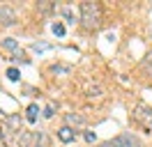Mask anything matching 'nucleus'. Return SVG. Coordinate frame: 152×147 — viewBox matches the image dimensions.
<instances>
[{
  "label": "nucleus",
  "instance_id": "1",
  "mask_svg": "<svg viewBox=\"0 0 152 147\" xmlns=\"http://www.w3.org/2000/svg\"><path fill=\"white\" fill-rule=\"evenodd\" d=\"M78 14H81V25L86 30H97L102 25V21H104V7H102V2H92V0L81 2L78 5Z\"/></svg>",
  "mask_w": 152,
  "mask_h": 147
},
{
  "label": "nucleus",
  "instance_id": "2",
  "mask_svg": "<svg viewBox=\"0 0 152 147\" xmlns=\"http://www.w3.org/2000/svg\"><path fill=\"white\" fill-rule=\"evenodd\" d=\"M132 119H134V122H136L141 129H145L148 133H152V108H150V106L138 103V106L134 108V113H132Z\"/></svg>",
  "mask_w": 152,
  "mask_h": 147
},
{
  "label": "nucleus",
  "instance_id": "3",
  "mask_svg": "<svg viewBox=\"0 0 152 147\" xmlns=\"http://www.w3.org/2000/svg\"><path fill=\"white\" fill-rule=\"evenodd\" d=\"M99 147H141V143H138V138L134 136V133H120V136L102 143Z\"/></svg>",
  "mask_w": 152,
  "mask_h": 147
},
{
  "label": "nucleus",
  "instance_id": "4",
  "mask_svg": "<svg viewBox=\"0 0 152 147\" xmlns=\"http://www.w3.org/2000/svg\"><path fill=\"white\" fill-rule=\"evenodd\" d=\"M2 127H5L7 133H14V136L19 138L21 131H23V119L16 113H7V115H2Z\"/></svg>",
  "mask_w": 152,
  "mask_h": 147
},
{
  "label": "nucleus",
  "instance_id": "5",
  "mask_svg": "<svg viewBox=\"0 0 152 147\" xmlns=\"http://www.w3.org/2000/svg\"><path fill=\"white\" fill-rule=\"evenodd\" d=\"M39 136L37 131H21V136L16 138V147H39Z\"/></svg>",
  "mask_w": 152,
  "mask_h": 147
},
{
  "label": "nucleus",
  "instance_id": "6",
  "mask_svg": "<svg viewBox=\"0 0 152 147\" xmlns=\"http://www.w3.org/2000/svg\"><path fill=\"white\" fill-rule=\"evenodd\" d=\"M16 23V12L10 7V5H0V25L10 28Z\"/></svg>",
  "mask_w": 152,
  "mask_h": 147
},
{
  "label": "nucleus",
  "instance_id": "7",
  "mask_svg": "<svg viewBox=\"0 0 152 147\" xmlns=\"http://www.w3.org/2000/svg\"><path fill=\"white\" fill-rule=\"evenodd\" d=\"M65 127L69 129H83L86 127V117L81 115V113H65Z\"/></svg>",
  "mask_w": 152,
  "mask_h": 147
},
{
  "label": "nucleus",
  "instance_id": "8",
  "mask_svg": "<svg viewBox=\"0 0 152 147\" xmlns=\"http://www.w3.org/2000/svg\"><path fill=\"white\" fill-rule=\"evenodd\" d=\"M58 138H60L62 143H74L76 140V131L69 129V127H60L58 129Z\"/></svg>",
  "mask_w": 152,
  "mask_h": 147
},
{
  "label": "nucleus",
  "instance_id": "9",
  "mask_svg": "<svg viewBox=\"0 0 152 147\" xmlns=\"http://www.w3.org/2000/svg\"><path fill=\"white\" fill-rule=\"evenodd\" d=\"M37 115H39V106L37 103H30L28 108H26V119H28L30 124H35V122H37Z\"/></svg>",
  "mask_w": 152,
  "mask_h": 147
},
{
  "label": "nucleus",
  "instance_id": "10",
  "mask_svg": "<svg viewBox=\"0 0 152 147\" xmlns=\"http://www.w3.org/2000/svg\"><path fill=\"white\" fill-rule=\"evenodd\" d=\"M0 48H5V51H19V41L14 37H5L0 41Z\"/></svg>",
  "mask_w": 152,
  "mask_h": 147
},
{
  "label": "nucleus",
  "instance_id": "11",
  "mask_svg": "<svg viewBox=\"0 0 152 147\" xmlns=\"http://www.w3.org/2000/svg\"><path fill=\"white\" fill-rule=\"evenodd\" d=\"M102 97H104V90H102V87H88V99H102Z\"/></svg>",
  "mask_w": 152,
  "mask_h": 147
},
{
  "label": "nucleus",
  "instance_id": "12",
  "mask_svg": "<svg viewBox=\"0 0 152 147\" xmlns=\"http://www.w3.org/2000/svg\"><path fill=\"white\" fill-rule=\"evenodd\" d=\"M141 67H143V69H145V74H150V76H152V53H148V55H145V57H143Z\"/></svg>",
  "mask_w": 152,
  "mask_h": 147
},
{
  "label": "nucleus",
  "instance_id": "13",
  "mask_svg": "<svg viewBox=\"0 0 152 147\" xmlns=\"http://www.w3.org/2000/svg\"><path fill=\"white\" fill-rule=\"evenodd\" d=\"M51 71H53V74H69L72 69H69L67 64H53V67H51Z\"/></svg>",
  "mask_w": 152,
  "mask_h": 147
},
{
  "label": "nucleus",
  "instance_id": "14",
  "mask_svg": "<svg viewBox=\"0 0 152 147\" xmlns=\"http://www.w3.org/2000/svg\"><path fill=\"white\" fill-rule=\"evenodd\" d=\"M19 69H16V67H10V69H7V78H10V81H19Z\"/></svg>",
  "mask_w": 152,
  "mask_h": 147
},
{
  "label": "nucleus",
  "instance_id": "15",
  "mask_svg": "<svg viewBox=\"0 0 152 147\" xmlns=\"http://www.w3.org/2000/svg\"><path fill=\"white\" fill-rule=\"evenodd\" d=\"M53 35L62 37L65 35V25H62V23H53Z\"/></svg>",
  "mask_w": 152,
  "mask_h": 147
},
{
  "label": "nucleus",
  "instance_id": "16",
  "mask_svg": "<svg viewBox=\"0 0 152 147\" xmlns=\"http://www.w3.org/2000/svg\"><path fill=\"white\" fill-rule=\"evenodd\" d=\"M53 115H56V106H53V103H48L46 108H44V117H53Z\"/></svg>",
  "mask_w": 152,
  "mask_h": 147
},
{
  "label": "nucleus",
  "instance_id": "17",
  "mask_svg": "<svg viewBox=\"0 0 152 147\" xmlns=\"http://www.w3.org/2000/svg\"><path fill=\"white\" fill-rule=\"evenodd\" d=\"M86 143H95V133L92 131H86Z\"/></svg>",
  "mask_w": 152,
  "mask_h": 147
},
{
  "label": "nucleus",
  "instance_id": "18",
  "mask_svg": "<svg viewBox=\"0 0 152 147\" xmlns=\"http://www.w3.org/2000/svg\"><path fill=\"white\" fill-rule=\"evenodd\" d=\"M32 48H35V51H46V48H48V44H35Z\"/></svg>",
  "mask_w": 152,
  "mask_h": 147
},
{
  "label": "nucleus",
  "instance_id": "19",
  "mask_svg": "<svg viewBox=\"0 0 152 147\" xmlns=\"http://www.w3.org/2000/svg\"><path fill=\"white\" fill-rule=\"evenodd\" d=\"M39 9H42V12H51V5H48V2H44V5H39Z\"/></svg>",
  "mask_w": 152,
  "mask_h": 147
},
{
  "label": "nucleus",
  "instance_id": "20",
  "mask_svg": "<svg viewBox=\"0 0 152 147\" xmlns=\"http://www.w3.org/2000/svg\"><path fill=\"white\" fill-rule=\"evenodd\" d=\"M0 143H2V131H0Z\"/></svg>",
  "mask_w": 152,
  "mask_h": 147
}]
</instances>
